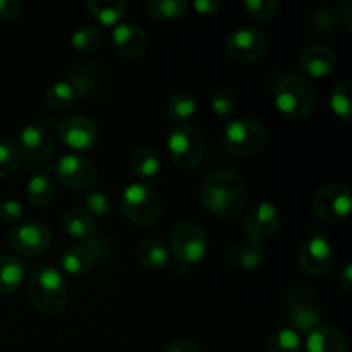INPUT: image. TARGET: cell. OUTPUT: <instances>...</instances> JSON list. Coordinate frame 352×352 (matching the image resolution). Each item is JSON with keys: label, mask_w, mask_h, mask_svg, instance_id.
<instances>
[{"label": "cell", "mask_w": 352, "mask_h": 352, "mask_svg": "<svg viewBox=\"0 0 352 352\" xmlns=\"http://www.w3.org/2000/svg\"><path fill=\"white\" fill-rule=\"evenodd\" d=\"M203 206L220 219H234L246 208L250 192L243 175L234 168H219L203 179L199 186Z\"/></svg>", "instance_id": "obj_1"}, {"label": "cell", "mask_w": 352, "mask_h": 352, "mask_svg": "<svg viewBox=\"0 0 352 352\" xmlns=\"http://www.w3.org/2000/svg\"><path fill=\"white\" fill-rule=\"evenodd\" d=\"M274 102L289 119L302 120L315 112L316 91L301 72H284L274 85Z\"/></svg>", "instance_id": "obj_2"}, {"label": "cell", "mask_w": 352, "mask_h": 352, "mask_svg": "<svg viewBox=\"0 0 352 352\" xmlns=\"http://www.w3.org/2000/svg\"><path fill=\"white\" fill-rule=\"evenodd\" d=\"M26 292L31 305L43 315H58L67 306V284L54 267H43L31 275Z\"/></svg>", "instance_id": "obj_3"}, {"label": "cell", "mask_w": 352, "mask_h": 352, "mask_svg": "<svg viewBox=\"0 0 352 352\" xmlns=\"http://www.w3.org/2000/svg\"><path fill=\"white\" fill-rule=\"evenodd\" d=\"M282 308L287 322L291 323L289 329L298 333H309L313 329L320 325L323 316V306L313 291L305 285H296L289 289L282 299Z\"/></svg>", "instance_id": "obj_4"}, {"label": "cell", "mask_w": 352, "mask_h": 352, "mask_svg": "<svg viewBox=\"0 0 352 352\" xmlns=\"http://www.w3.org/2000/svg\"><path fill=\"white\" fill-rule=\"evenodd\" d=\"M120 206L127 219L140 227H153L162 219V201L153 188L144 182H133L120 196Z\"/></svg>", "instance_id": "obj_5"}, {"label": "cell", "mask_w": 352, "mask_h": 352, "mask_svg": "<svg viewBox=\"0 0 352 352\" xmlns=\"http://www.w3.org/2000/svg\"><path fill=\"white\" fill-rule=\"evenodd\" d=\"M223 146L234 157H253L265 148L267 143V129L263 124L251 117H241L232 120L223 129Z\"/></svg>", "instance_id": "obj_6"}, {"label": "cell", "mask_w": 352, "mask_h": 352, "mask_svg": "<svg viewBox=\"0 0 352 352\" xmlns=\"http://www.w3.org/2000/svg\"><path fill=\"white\" fill-rule=\"evenodd\" d=\"M172 162L181 168H195L205 157V140L196 127L189 124L172 126L165 140Z\"/></svg>", "instance_id": "obj_7"}, {"label": "cell", "mask_w": 352, "mask_h": 352, "mask_svg": "<svg viewBox=\"0 0 352 352\" xmlns=\"http://www.w3.org/2000/svg\"><path fill=\"white\" fill-rule=\"evenodd\" d=\"M170 250L179 263H199L208 251V237L205 229L191 220H182L172 229Z\"/></svg>", "instance_id": "obj_8"}, {"label": "cell", "mask_w": 352, "mask_h": 352, "mask_svg": "<svg viewBox=\"0 0 352 352\" xmlns=\"http://www.w3.org/2000/svg\"><path fill=\"white\" fill-rule=\"evenodd\" d=\"M351 205V189L340 182H333V184L320 188L311 201L315 215L325 223L344 222L349 217Z\"/></svg>", "instance_id": "obj_9"}, {"label": "cell", "mask_w": 352, "mask_h": 352, "mask_svg": "<svg viewBox=\"0 0 352 352\" xmlns=\"http://www.w3.org/2000/svg\"><path fill=\"white\" fill-rule=\"evenodd\" d=\"M336 263V248L332 241L316 232L306 237L299 250V265L311 277H322Z\"/></svg>", "instance_id": "obj_10"}, {"label": "cell", "mask_w": 352, "mask_h": 352, "mask_svg": "<svg viewBox=\"0 0 352 352\" xmlns=\"http://www.w3.org/2000/svg\"><path fill=\"white\" fill-rule=\"evenodd\" d=\"M267 40L265 34L254 26H241L230 31L226 40V52L232 60L251 64L263 57Z\"/></svg>", "instance_id": "obj_11"}, {"label": "cell", "mask_w": 352, "mask_h": 352, "mask_svg": "<svg viewBox=\"0 0 352 352\" xmlns=\"http://www.w3.org/2000/svg\"><path fill=\"white\" fill-rule=\"evenodd\" d=\"M55 175L64 186L78 191L91 188L98 177L95 162L79 153H67L55 164Z\"/></svg>", "instance_id": "obj_12"}, {"label": "cell", "mask_w": 352, "mask_h": 352, "mask_svg": "<svg viewBox=\"0 0 352 352\" xmlns=\"http://www.w3.org/2000/svg\"><path fill=\"white\" fill-rule=\"evenodd\" d=\"M58 138L71 150L89 151L98 144L100 131L88 117L71 113L58 122Z\"/></svg>", "instance_id": "obj_13"}, {"label": "cell", "mask_w": 352, "mask_h": 352, "mask_svg": "<svg viewBox=\"0 0 352 352\" xmlns=\"http://www.w3.org/2000/svg\"><path fill=\"white\" fill-rule=\"evenodd\" d=\"M280 227V212L270 201H261L244 217L243 230L250 243L261 244L270 241Z\"/></svg>", "instance_id": "obj_14"}, {"label": "cell", "mask_w": 352, "mask_h": 352, "mask_svg": "<svg viewBox=\"0 0 352 352\" xmlns=\"http://www.w3.org/2000/svg\"><path fill=\"white\" fill-rule=\"evenodd\" d=\"M52 230L41 222H23L9 234V244L17 254L38 256L52 246Z\"/></svg>", "instance_id": "obj_15"}, {"label": "cell", "mask_w": 352, "mask_h": 352, "mask_svg": "<svg viewBox=\"0 0 352 352\" xmlns=\"http://www.w3.org/2000/svg\"><path fill=\"white\" fill-rule=\"evenodd\" d=\"M17 146L31 160L43 162L54 155L55 141L50 131L43 124L30 122L19 131V144Z\"/></svg>", "instance_id": "obj_16"}, {"label": "cell", "mask_w": 352, "mask_h": 352, "mask_svg": "<svg viewBox=\"0 0 352 352\" xmlns=\"http://www.w3.org/2000/svg\"><path fill=\"white\" fill-rule=\"evenodd\" d=\"M299 67H301L302 76L306 74L315 79L327 78V76H330L336 71L337 55L327 45H309L299 55Z\"/></svg>", "instance_id": "obj_17"}, {"label": "cell", "mask_w": 352, "mask_h": 352, "mask_svg": "<svg viewBox=\"0 0 352 352\" xmlns=\"http://www.w3.org/2000/svg\"><path fill=\"white\" fill-rule=\"evenodd\" d=\"M112 45L122 57L138 58L146 52L148 36L136 24H117L112 31Z\"/></svg>", "instance_id": "obj_18"}, {"label": "cell", "mask_w": 352, "mask_h": 352, "mask_svg": "<svg viewBox=\"0 0 352 352\" xmlns=\"http://www.w3.org/2000/svg\"><path fill=\"white\" fill-rule=\"evenodd\" d=\"M306 352H347V339L332 325H318L306 333Z\"/></svg>", "instance_id": "obj_19"}, {"label": "cell", "mask_w": 352, "mask_h": 352, "mask_svg": "<svg viewBox=\"0 0 352 352\" xmlns=\"http://www.w3.org/2000/svg\"><path fill=\"white\" fill-rule=\"evenodd\" d=\"M65 81L71 82L79 100H89L98 93L100 85H102V74L95 64H81L69 72Z\"/></svg>", "instance_id": "obj_20"}, {"label": "cell", "mask_w": 352, "mask_h": 352, "mask_svg": "<svg viewBox=\"0 0 352 352\" xmlns=\"http://www.w3.org/2000/svg\"><path fill=\"white\" fill-rule=\"evenodd\" d=\"M62 268L65 274L72 275V277H85L88 272L93 270L98 261H96L95 253L89 248L88 243L76 244V246L69 248L60 258Z\"/></svg>", "instance_id": "obj_21"}, {"label": "cell", "mask_w": 352, "mask_h": 352, "mask_svg": "<svg viewBox=\"0 0 352 352\" xmlns=\"http://www.w3.org/2000/svg\"><path fill=\"white\" fill-rule=\"evenodd\" d=\"M136 260L146 270L162 272L170 263V253L160 241L143 239L136 246Z\"/></svg>", "instance_id": "obj_22"}, {"label": "cell", "mask_w": 352, "mask_h": 352, "mask_svg": "<svg viewBox=\"0 0 352 352\" xmlns=\"http://www.w3.org/2000/svg\"><path fill=\"white\" fill-rule=\"evenodd\" d=\"M129 168L138 179H155L162 170V158L150 146H138L129 155Z\"/></svg>", "instance_id": "obj_23"}, {"label": "cell", "mask_w": 352, "mask_h": 352, "mask_svg": "<svg viewBox=\"0 0 352 352\" xmlns=\"http://www.w3.org/2000/svg\"><path fill=\"white\" fill-rule=\"evenodd\" d=\"M60 227L72 239L86 241L95 236V220L88 215L82 208H71L62 215Z\"/></svg>", "instance_id": "obj_24"}, {"label": "cell", "mask_w": 352, "mask_h": 352, "mask_svg": "<svg viewBox=\"0 0 352 352\" xmlns=\"http://www.w3.org/2000/svg\"><path fill=\"white\" fill-rule=\"evenodd\" d=\"M26 275V267L23 261L12 254L0 256V294L7 296L21 287Z\"/></svg>", "instance_id": "obj_25"}, {"label": "cell", "mask_w": 352, "mask_h": 352, "mask_svg": "<svg viewBox=\"0 0 352 352\" xmlns=\"http://www.w3.org/2000/svg\"><path fill=\"white\" fill-rule=\"evenodd\" d=\"M127 7H129V3L126 0H116V2H96V0H89L86 3L88 12L102 26H117L119 21L126 16Z\"/></svg>", "instance_id": "obj_26"}, {"label": "cell", "mask_w": 352, "mask_h": 352, "mask_svg": "<svg viewBox=\"0 0 352 352\" xmlns=\"http://www.w3.org/2000/svg\"><path fill=\"white\" fill-rule=\"evenodd\" d=\"M267 253L261 244H237L229 251V263L243 270H256L263 265Z\"/></svg>", "instance_id": "obj_27"}, {"label": "cell", "mask_w": 352, "mask_h": 352, "mask_svg": "<svg viewBox=\"0 0 352 352\" xmlns=\"http://www.w3.org/2000/svg\"><path fill=\"white\" fill-rule=\"evenodd\" d=\"M198 110V98L191 91H179L172 95L167 105V117L174 126L186 124Z\"/></svg>", "instance_id": "obj_28"}, {"label": "cell", "mask_w": 352, "mask_h": 352, "mask_svg": "<svg viewBox=\"0 0 352 352\" xmlns=\"http://www.w3.org/2000/svg\"><path fill=\"white\" fill-rule=\"evenodd\" d=\"M43 100L45 105H47L48 109L67 110L79 102V96L78 93H76V89L71 86V82L62 79V81L52 82V85L45 89Z\"/></svg>", "instance_id": "obj_29"}, {"label": "cell", "mask_w": 352, "mask_h": 352, "mask_svg": "<svg viewBox=\"0 0 352 352\" xmlns=\"http://www.w3.org/2000/svg\"><path fill=\"white\" fill-rule=\"evenodd\" d=\"M26 196L36 208H47L55 198L54 179L47 174H36L30 179L26 186Z\"/></svg>", "instance_id": "obj_30"}, {"label": "cell", "mask_w": 352, "mask_h": 352, "mask_svg": "<svg viewBox=\"0 0 352 352\" xmlns=\"http://www.w3.org/2000/svg\"><path fill=\"white\" fill-rule=\"evenodd\" d=\"M146 14L157 21H170L188 12L189 6L184 0H150L146 3Z\"/></svg>", "instance_id": "obj_31"}, {"label": "cell", "mask_w": 352, "mask_h": 352, "mask_svg": "<svg viewBox=\"0 0 352 352\" xmlns=\"http://www.w3.org/2000/svg\"><path fill=\"white\" fill-rule=\"evenodd\" d=\"M265 352H302L301 336L292 329H278L268 337Z\"/></svg>", "instance_id": "obj_32"}, {"label": "cell", "mask_w": 352, "mask_h": 352, "mask_svg": "<svg viewBox=\"0 0 352 352\" xmlns=\"http://www.w3.org/2000/svg\"><path fill=\"white\" fill-rule=\"evenodd\" d=\"M330 109L342 120L352 119V85L349 79L340 81L330 95Z\"/></svg>", "instance_id": "obj_33"}, {"label": "cell", "mask_w": 352, "mask_h": 352, "mask_svg": "<svg viewBox=\"0 0 352 352\" xmlns=\"http://www.w3.org/2000/svg\"><path fill=\"white\" fill-rule=\"evenodd\" d=\"M339 23L340 21L336 10H332L330 7H318L309 16L308 30L313 36H325V34L333 33Z\"/></svg>", "instance_id": "obj_34"}, {"label": "cell", "mask_w": 352, "mask_h": 352, "mask_svg": "<svg viewBox=\"0 0 352 352\" xmlns=\"http://www.w3.org/2000/svg\"><path fill=\"white\" fill-rule=\"evenodd\" d=\"M102 43V31L93 24H82L72 33L71 45L79 54H89L95 52Z\"/></svg>", "instance_id": "obj_35"}, {"label": "cell", "mask_w": 352, "mask_h": 352, "mask_svg": "<svg viewBox=\"0 0 352 352\" xmlns=\"http://www.w3.org/2000/svg\"><path fill=\"white\" fill-rule=\"evenodd\" d=\"M23 151L14 141H0V179H7L19 168Z\"/></svg>", "instance_id": "obj_36"}, {"label": "cell", "mask_w": 352, "mask_h": 352, "mask_svg": "<svg viewBox=\"0 0 352 352\" xmlns=\"http://www.w3.org/2000/svg\"><path fill=\"white\" fill-rule=\"evenodd\" d=\"M210 105H212V110L217 116L229 117L236 112L237 98L232 89L219 88L213 91L212 98H210Z\"/></svg>", "instance_id": "obj_37"}, {"label": "cell", "mask_w": 352, "mask_h": 352, "mask_svg": "<svg viewBox=\"0 0 352 352\" xmlns=\"http://www.w3.org/2000/svg\"><path fill=\"white\" fill-rule=\"evenodd\" d=\"M243 7L254 19L268 21L277 16L282 6L278 0H246L243 2Z\"/></svg>", "instance_id": "obj_38"}, {"label": "cell", "mask_w": 352, "mask_h": 352, "mask_svg": "<svg viewBox=\"0 0 352 352\" xmlns=\"http://www.w3.org/2000/svg\"><path fill=\"white\" fill-rule=\"evenodd\" d=\"M85 212L95 219H103L110 212V199L103 191H91L85 196Z\"/></svg>", "instance_id": "obj_39"}, {"label": "cell", "mask_w": 352, "mask_h": 352, "mask_svg": "<svg viewBox=\"0 0 352 352\" xmlns=\"http://www.w3.org/2000/svg\"><path fill=\"white\" fill-rule=\"evenodd\" d=\"M24 208L17 199H6L0 203V220L3 223H17L23 220Z\"/></svg>", "instance_id": "obj_40"}, {"label": "cell", "mask_w": 352, "mask_h": 352, "mask_svg": "<svg viewBox=\"0 0 352 352\" xmlns=\"http://www.w3.org/2000/svg\"><path fill=\"white\" fill-rule=\"evenodd\" d=\"M24 6L19 0H0V19H16L23 14Z\"/></svg>", "instance_id": "obj_41"}, {"label": "cell", "mask_w": 352, "mask_h": 352, "mask_svg": "<svg viewBox=\"0 0 352 352\" xmlns=\"http://www.w3.org/2000/svg\"><path fill=\"white\" fill-rule=\"evenodd\" d=\"M162 352H203L201 347L198 344H195L192 340H186V339H179V340H172L168 342L167 346L162 349Z\"/></svg>", "instance_id": "obj_42"}, {"label": "cell", "mask_w": 352, "mask_h": 352, "mask_svg": "<svg viewBox=\"0 0 352 352\" xmlns=\"http://www.w3.org/2000/svg\"><path fill=\"white\" fill-rule=\"evenodd\" d=\"M222 6L223 3L220 0H196L192 3V9L198 14H203V16H213V14L222 9Z\"/></svg>", "instance_id": "obj_43"}, {"label": "cell", "mask_w": 352, "mask_h": 352, "mask_svg": "<svg viewBox=\"0 0 352 352\" xmlns=\"http://www.w3.org/2000/svg\"><path fill=\"white\" fill-rule=\"evenodd\" d=\"M339 284H340V287L347 292V294H351L352 292V265H351V261H346V263L342 265V270H340V274H339Z\"/></svg>", "instance_id": "obj_44"}, {"label": "cell", "mask_w": 352, "mask_h": 352, "mask_svg": "<svg viewBox=\"0 0 352 352\" xmlns=\"http://www.w3.org/2000/svg\"><path fill=\"white\" fill-rule=\"evenodd\" d=\"M351 12H352V2H351V0H346V2H344L342 6L339 7V14H337V16H339V21H342L344 26H346L349 31H351V26H352Z\"/></svg>", "instance_id": "obj_45"}]
</instances>
